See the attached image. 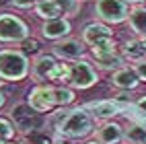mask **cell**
Wrapping results in <instances>:
<instances>
[{
  "label": "cell",
  "mask_w": 146,
  "mask_h": 144,
  "mask_svg": "<svg viewBox=\"0 0 146 144\" xmlns=\"http://www.w3.org/2000/svg\"><path fill=\"white\" fill-rule=\"evenodd\" d=\"M56 132L64 138H84L93 132V115L80 107L60 113L56 119Z\"/></svg>",
  "instance_id": "6da1fadb"
},
{
  "label": "cell",
  "mask_w": 146,
  "mask_h": 144,
  "mask_svg": "<svg viewBox=\"0 0 146 144\" xmlns=\"http://www.w3.org/2000/svg\"><path fill=\"white\" fill-rule=\"evenodd\" d=\"M29 74V60L19 50H0V78L23 80Z\"/></svg>",
  "instance_id": "7a4b0ae2"
},
{
  "label": "cell",
  "mask_w": 146,
  "mask_h": 144,
  "mask_svg": "<svg viewBox=\"0 0 146 144\" xmlns=\"http://www.w3.org/2000/svg\"><path fill=\"white\" fill-rule=\"evenodd\" d=\"M66 70H68L66 64H60L54 56H47V54L35 58V62L31 64V74L39 82H47V80L66 82Z\"/></svg>",
  "instance_id": "3957f363"
},
{
  "label": "cell",
  "mask_w": 146,
  "mask_h": 144,
  "mask_svg": "<svg viewBox=\"0 0 146 144\" xmlns=\"http://www.w3.org/2000/svg\"><path fill=\"white\" fill-rule=\"evenodd\" d=\"M68 70H66V84H70L72 89H91V86L99 80L97 76V70L93 68L91 62L82 60H72V62H66Z\"/></svg>",
  "instance_id": "277c9868"
},
{
  "label": "cell",
  "mask_w": 146,
  "mask_h": 144,
  "mask_svg": "<svg viewBox=\"0 0 146 144\" xmlns=\"http://www.w3.org/2000/svg\"><path fill=\"white\" fill-rule=\"evenodd\" d=\"M95 13L107 25H117L128 21L130 15V4L125 0H97L95 2Z\"/></svg>",
  "instance_id": "5b68a950"
},
{
  "label": "cell",
  "mask_w": 146,
  "mask_h": 144,
  "mask_svg": "<svg viewBox=\"0 0 146 144\" xmlns=\"http://www.w3.org/2000/svg\"><path fill=\"white\" fill-rule=\"evenodd\" d=\"M29 37V27L15 15H0V41L4 43H21Z\"/></svg>",
  "instance_id": "8992f818"
},
{
  "label": "cell",
  "mask_w": 146,
  "mask_h": 144,
  "mask_svg": "<svg viewBox=\"0 0 146 144\" xmlns=\"http://www.w3.org/2000/svg\"><path fill=\"white\" fill-rule=\"evenodd\" d=\"M27 105L31 109H35L37 113H45L52 111L56 107V99H54V86L47 84H37L35 89L29 93V101Z\"/></svg>",
  "instance_id": "52a82bcc"
},
{
  "label": "cell",
  "mask_w": 146,
  "mask_h": 144,
  "mask_svg": "<svg viewBox=\"0 0 146 144\" xmlns=\"http://www.w3.org/2000/svg\"><path fill=\"white\" fill-rule=\"evenodd\" d=\"M54 54L60 58V60L72 62L78 60L84 54V43L80 39H72V37H64V39H58L54 43Z\"/></svg>",
  "instance_id": "ba28073f"
},
{
  "label": "cell",
  "mask_w": 146,
  "mask_h": 144,
  "mask_svg": "<svg viewBox=\"0 0 146 144\" xmlns=\"http://www.w3.org/2000/svg\"><path fill=\"white\" fill-rule=\"evenodd\" d=\"M107 39H113V31L103 23H89L82 29V43L84 45L93 47V45L107 41Z\"/></svg>",
  "instance_id": "9c48e42d"
},
{
  "label": "cell",
  "mask_w": 146,
  "mask_h": 144,
  "mask_svg": "<svg viewBox=\"0 0 146 144\" xmlns=\"http://www.w3.org/2000/svg\"><path fill=\"white\" fill-rule=\"evenodd\" d=\"M111 84L119 91H134L140 84V78H138V74H136V70L132 66H123V68L115 70L111 74Z\"/></svg>",
  "instance_id": "30bf717a"
},
{
  "label": "cell",
  "mask_w": 146,
  "mask_h": 144,
  "mask_svg": "<svg viewBox=\"0 0 146 144\" xmlns=\"http://www.w3.org/2000/svg\"><path fill=\"white\" fill-rule=\"evenodd\" d=\"M70 33V21L66 17H60V19H52V21H43L41 25V35L45 39H64V37Z\"/></svg>",
  "instance_id": "8fae6325"
},
{
  "label": "cell",
  "mask_w": 146,
  "mask_h": 144,
  "mask_svg": "<svg viewBox=\"0 0 146 144\" xmlns=\"http://www.w3.org/2000/svg\"><path fill=\"white\" fill-rule=\"evenodd\" d=\"M95 140L101 144H117L123 140V128L115 121H105L95 130Z\"/></svg>",
  "instance_id": "7c38bea8"
},
{
  "label": "cell",
  "mask_w": 146,
  "mask_h": 144,
  "mask_svg": "<svg viewBox=\"0 0 146 144\" xmlns=\"http://www.w3.org/2000/svg\"><path fill=\"white\" fill-rule=\"evenodd\" d=\"M33 8H35V15L39 19H43V21L66 17L64 15V6H62L60 0H37V4Z\"/></svg>",
  "instance_id": "4fadbf2b"
},
{
  "label": "cell",
  "mask_w": 146,
  "mask_h": 144,
  "mask_svg": "<svg viewBox=\"0 0 146 144\" xmlns=\"http://www.w3.org/2000/svg\"><path fill=\"white\" fill-rule=\"evenodd\" d=\"M95 64L97 68L101 70H107V72H115L125 66V58L115 50V52H107V54H95Z\"/></svg>",
  "instance_id": "5bb4252c"
},
{
  "label": "cell",
  "mask_w": 146,
  "mask_h": 144,
  "mask_svg": "<svg viewBox=\"0 0 146 144\" xmlns=\"http://www.w3.org/2000/svg\"><path fill=\"white\" fill-rule=\"evenodd\" d=\"M86 109H89L91 115L97 117V119H111V117H115V115L119 113L121 105H117L115 101H99V103L86 105Z\"/></svg>",
  "instance_id": "9a60e30c"
},
{
  "label": "cell",
  "mask_w": 146,
  "mask_h": 144,
  "mask_svg": "<svg viewBox=\"0 0 146 144\" xmlns=\"http://www.w3.org/2000/svg\"><path fill=\"white\" fill-rule=\"evenodd\" d=\"M128 25L136 33V37L146 35V6H132L128 15Z\"/></svg>",
  "instance_id": "2e32d148"
},
{
  "label": "cell",
  "mask_w": 146,
  "mask_h": 144,
  "mask_svg": "<svg viewBox=\"0 0 146 144\" xmlns=\"http://www.w3.org/2000/svg\"><path fill=\"white\" fill-rule=\"evenodd\" d=\"M123 138L130 144H146V121H132L123 130Z\"/></svg>",
  "instance_id": "e0dca14e"
},
{
  "label": "cell",
  "mask_w": 146,
  "mask_h": 144,
  "mask_svg": "<svg viewBox=\"0 0 146 144\" xmlns=\"http://www.w3.org/2000/svg\"><path fill=\"white\" fill-rule=\"evenodd\" d=\"M123 58H128L132 62H138L146 58V47L142 43L140 37H134V39H128L123 45Z\"/></svg>",
  "instance_id": "ac0fdd59"
},
{
  "label": "cell",
  "mask_w": 146,
  "mask_h": 144,
  "mask_svg": "<svg viewBox=\"0 0 146 144\" xmlns=\"http://www.w3.org/2000/svg\"><path fill=\"white\" fill-rule=\"evenodd\" d=\"M54 99H56V107H64L74 101V91L70 86H54Z\"/></svg>",
  "instance_id": "d6986e66"
},
{
  "label": "cell",
  "mask_w": 146,
  "mask_h": 144,
  "mask_svg": "<svg viewBox=\"0 0 146 144\" xmlns=\"http://www.w3.org/2000/svg\"><path fill=\"white\" fill-rule=\"evenodd\" d=\"M25 142L27 144H52V140L47 138V134L39 132V130H31L25 134Z\"/></svg>",
  "instance_id": "ffe728a7"
},
{
  "label": "cell",
  "mask_w": 146,
  "mask_h": 144,
  "mask_svg": "<svg viewBox=\"0 0 146 144\" xmlns=\"http://www.w3.org/2000/svg\"><path fill=\"white\" fill-rule=\"evenodd\" d=\"M15 136V126L8 119L0 117V142H8Z\"/></svg>",
  "instance_id": "44dd1931"
},
{
  "label": "cell",
  "mask_w": 146,
  "mask_h": 144,
  "mask_svg": "<svg viewBox=\"0 0 146 144\" xmlns=\"http://www.w3.org/2000/svg\"><path fill=\"white\" fill-rule=\"evenodd\" d=\"M132 68L136 70V74H138L140 82H146V58H144V60L134 62V64H132Z\"/></svg>",
  "instance_id": "7402d4cb"
},
{
  "label": "cell",
  "mask_w": 146,
  "mask_h": 144,
  "mask_svg": "<svg viewBox=\"0 0 146 144\" xmlns=\"http://www.w3.org/2000/svg\"><path fill=\"white\" fill-rule=\"evenodd\" d=\"M13 4L19 6V8H31L37 4V0H13Z\"/></svg>",
  "instance_id": "603a6c76"
},
{
  "label": "cell",
  "mask_w": 146,
  "mask_h": 144,
  "mask_svg": "<svg viewBox=\"0 0 146 144\" xmlns=\"http://www.w3.org/2000/svg\"><path fill=\"white\" fill-rule=\"evenodd\" d=\"M136 109H138V113L146 119V97H140L138 101H136Z\"/></svg>",
  "instance_id": "cb8c5ba5"
},
{
  "label": "cell",
  "mask_w": 146,
  "mask_h": 144,
  "mask_svg": "<svg viewBox=\"0 0 146 144\" xmlns=\"http://www.w3.org/2000/svg\"><path fill=\"white\" fill-rule=\"evenodd\" d=\"M128 4H132V6H140L142 2H146V0H125Z\"/></svg>",
  "instance_id": "d4e9b609"
},
{
  "label": "cell",
  "mask_w": 146,
  "mask_h": 144,
  "mask_svg": "<svg viewBox=\"0 0 146 144\" xmlns=\"http://www.w3.org/2000/svg\"><path fill=\"white\" fill-rule=\"evenodd\" d=\"M4 105V93H2V89H0V107Z\"/></svg>",
  "instance_id": "484cf974"
},
{
  "label": "cell",
  "mask_w": 146,
  "mask_h": 144,
  "mask_svg": "<svg viewBox=\"0 0 146 144\" xmlns=\"http://www.w3.org/2000/svg\"><path fill=\"white\" fill-rule=\"evenodd\" d=\"M140 39H142V43H144V47H146V35H142Z\"/></svg>",
  "instance_id": "4316f807"
},
{
  "label": "cell",
  "mask_w": 146,
  "mask_h": 144,
  "mask_svg": "<svg viewBox=\"0 0 146 144\" xmlns=\"http://www.w3.org/2000/svg\"><path fill=\"white\" fill-rule=\"evenodd\" d=\"M86 144H101V142H97V140H91V142H86Z\"/></svg>",
  "instance_id": "83f0119b"
},
{
  "label": "cell",
  "mask_w": 146,
  "mask_h": 144,
  "mask_svg": "<svg viewBox=\"0 0 146 144\" xmlns=\"http://www.w3.org/2000/svg\"><path fill=\"white\" fill-rule=\"evenodd\" d=\"M0 144H11V142H0Z\"/></svg>",
  "instance_id": "f1b7e54d"
},
{
  "label": "cell",
  "mask_w": 146,
  "mask_h": 144,
  "mask_svg": "<svg viewBox=\"0 0 146 144\" xmlns=\"http://www.w3.org/2000/svg\"><path fill=\"white\" fill-rule=\"evenodd\" d=\"M58 144H62V142H58Z\"/></svg>",
  "instance_id": "f546056e"
}]
</instances>
